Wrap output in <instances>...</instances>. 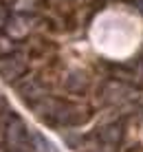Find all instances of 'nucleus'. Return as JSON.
Segmentation results:
<instances>
[{"mask_svg":"<svg viewBox=\"0 0 143 152\" xmlns=\"http://www.w3.org/2000/svg\"><path fill=\"white\" fill-rule=\"evenodd\" d=\"M0 80L64 134L121 110L143 97V0H0Z\"/></svg>","mask_w":143,"mask_h":152,"instance_id":"nucleus-1","label":"nucleus"},{"mask_svg":"<svg viewBox=\"0 0 143 152\" xmlns=\"http://www.w3.org/2000/svg\"><path fill=\"white\" fill-rule=\"evenodd\" d=\"M75 152H143V97L104 119L86 134H66Z\"/></svg>","mask_w":143,"mask_h":152,"instance_id":"nucleus-2","label":"nucleus"},{"mask_svg":"<svg viewBox=\"0 0 143 152\" xmlns=\"http://www.w3.org/2000/svg\"><path fill=\"white\" fill-rule=\"evenodd\" d=\"M44 148L46 143L31 132L0 88V152H44Z\"/></svg>","mask_w":143,"mask_h":152,"instance_id":"nucleus-3","label":"nucleus"}]
</instances>
